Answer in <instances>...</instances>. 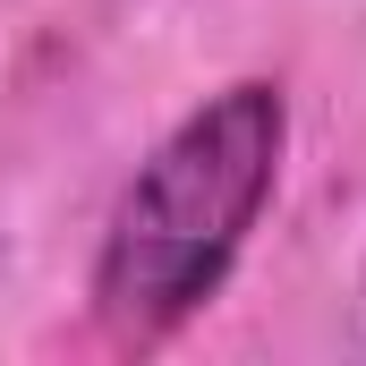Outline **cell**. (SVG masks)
I'll return each mask as SVG.
<instances>
[{
	"label": "cell",
	"instance_id": "6da1fadb",
	"mask_svg": "<svg viewBox=\"0 0 366 366\" xmlns=\"http://www.w3.org/2000/svg\"><path fill=\"white\" fill-rule=\"evenodd\" d=\"M290 154V102L264 77L204 94L119 187L94 247V315L119 341H171L247 256Z\"/></svg>",
	"mask_w": 366,
	"mask_h": 366
}]
</instances>
